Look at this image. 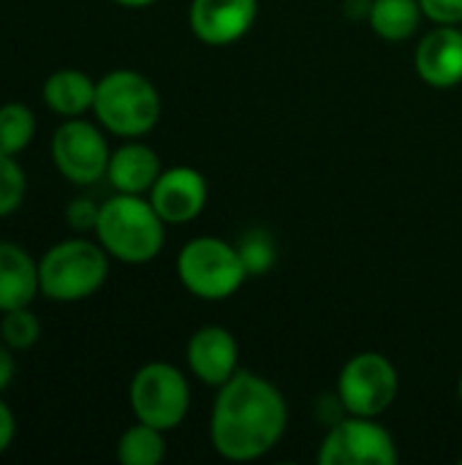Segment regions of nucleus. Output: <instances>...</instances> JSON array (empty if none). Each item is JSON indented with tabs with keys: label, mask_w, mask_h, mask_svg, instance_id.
Masks as SVG:
<instances>
[{
	"label": "nucleus",
	"mask_w": 462,
	"mask_h": 465,
	"mask_svg": "<svg viewBox=\"0 0 462 465\" xmlns=\"http://www.w3.org/2000/svg\"><path fill=\"white\" fill-rule=\"evenodd\" d=\"M131 409L139 422H147L163 433L174 430L191 409L188 379L169 362H147L131 381Z\"/></svg>",
	"instance_id": "obj_6"
},
{
	"label": "nucleus",
	"mask_w": 462,
	"mask_h": 465,
	"mask_svg": "<svg viewBox=\"0 0 462 465\" xmlns=\"http://www.w3.org/2000/svg\"><path fill=\"white\" fill-rule=\"evenodd\" d=\"M188 365L191 373L207 387L226 384L240 371V346L237 338L218 324L202 327L188 341Z\"/></svg>",
	"instance_id": "obj_13"
},
{
	"label": "nucleus",
	"mask_w": 462,
	"mask_h": 465,
	"mask_svg": "<svg viewBox=\"0 0 462 465\" xmlns=\"http://www.w3.org/2000/svg\"><path fill=\"white\" fill-rule=\"evenodd\" d=\"M14 436H16V422H14V414H11V409L0 401V455L11 447V441H14Z\"/></svg>",
	"instance_id": "obj_26"
},
{
	"label": "nucleus",
	"mask_w": 462,
	"mask_h": 465,
	"mask_svg": "<svg viewBox=\"0 0 462 465\" xmlns=\"http://www.w3.org/2000/svg\"><path fill=\"white\" fill-rule=\"evenodd\" d=\"M93 112L106 131L136 139L155 128L161 117V95L144 74L117 68L95 82Z\"/></svg>",
	"instance_id": "obj_3"
},
{
	"label": "nucleus",
	"mask_w": 462,
	"mask_h": 465,
	"mask_svg": "<svg viewBox=\"0 0 462 465\" xmlns=\"http://www.w3.org/2000/svg\"><path fill=\"white\" fill-rule=\"evenodd\" d=\"M117 5H125V8H144V5H152L155 0H114Z\"/></svg>",
	"instance_id": "obj_27"
},
{
	"label": "nucleus",
	"mask_w": 462,
	"mask_h": 465,
	"mask_svg": "<svg viewBox=\"0 0 462 465\" xmlns=\"http://www.w3.org/2000/svg\"><path fill=\"white\" fill-rule=\"evenodd\" d=\"M414 65L422 82L438 90L457 87L462 82V30L457 25H436L419 38Z\"/></svg>",
	"instance_id": "obj_12"
},
{
	"label": "nucleus",
	"mask_w": 462,
	"mask_h": 465,
	"mask_svg": "<svg viewBox=\"0 0 462 465\" xmlns=\"http://www.w3.org/2000/svg\"><path fill=\"white\" fill-rule=\"evenodd\" d=\"M0 335L14 351H25L41 338V322L35 319V313H30V308H14L3 313Z\"/></svg>",
	"instance_id": "obj_21"
},
{
	"label": "nucleus",
	"mask_w": 462,
	"mask_h": 465,
	"mask_svg": "<svg viewBox=\"0 0 462 465\" xmlns=\"http://www.w3.org/2000/svg\"><path fill=\"white\" fill-rule=\"evenodd\" d=\"M98 213H101V204H95L93 199L87 196H76L68 202L65 207V221L74 232H95V223H98Z\"/></svg>",
	"instance_id": "obj_23"
},
{
	"label": "nucleus",
	"mask_w": 462,
	"mask_h": 465,
	"mask_svg": "<svg viewBox=\"0 0 462 465\" xmlns=\"http://www.w3.org/2000/svg\"><path fill=\"white\" fill-rule=\"evenodd\" d=\"M161 158L152 147L142 142H128L117 147L106 166V180L117 193H150L155 180L161 177Z\"/></svg>",
	"instance_id": "obj_14"
},
{
	"label": "nucleus",
	"mask_w": 462,
	"mask_h": 465,
	"mask_svg": "<svg viewBox=\"0 0 462 465\" xmlns=\"http://www.w3.org/2000/svg\"><path fill=\"white\" fill-rule=\"evenodd\" d=\"M289 409L280 390L253 371H237L218 387L210 417L212 450L234 463L264 458L286 433Z\"/></svg>",
	"instance_id": "obj_1"
},
{
	"label": "nucleus",
	"mask_w": 462,
	"mask_h": 465,
	"mask_svg": "<svg viewBox=\"0 0 462 465\" xmlns=\"http://www.w3.org/2000/svg\"><path fill=\"white\" fill-rule=\"evenodd\" d=\"M44 101L60 117H79L93 109L95 82L79 68H60L44 82Z\"/></svg>",
	"instance_id": "obj_16"
},
{
	"label": "nucleus",
	"mask_w": 462,
	"mask_h": 465,
	"mask_svg": "<svg viewBox=\"0 0 462 465\" xmlns=\"http://www.w3.org/2000/svg\"><path fill=\"white\" fill-rule=\"evenodd\" d=\"M95 234L109 256L125 264H147L163 248L166 223L150 199L117 193L101 204Z\"/></svg>",
	"instance_id": "obj_2"
},
{
	"label": "nucleus",
	"mask_w": 462,
	"mask_h": 465,
	"mask_svg": "<svg viewBox=\"0 0 462 465\" xmlns=\"http://www.w3.org/2000/svg\"><path fill=\"white\" fill-rule=\"evenodd\" d=\"M150 202L163 223H191L207 204V180L193 166H172L150 188Z\"/></svg>",
	"instance_id": "obj_11"
},
{
	"label": "nucleus",
	"mask_w": 462,
	"mask_h": 465,
	"mask_svg": "<svg viewBox=\"0 0 462 465\" xmlns=\"http://www.w3.org/2000/svg\"><path fill=\"white\" fill-rule=\"evenodd\" d=\"M395 436L376 422V417H354L332 422L321 447V465H395L398 463Z\"/></svg>",
	"instance_id": "obj_8"
},
{
	"label": "nucleus",
	"mask_w": 462,
	"mask_h": 465,
	"mask_svg": "<svg viewBox=\"0 0 462 465\" xmlns=\"http://www.w3.org/2000/svg\"><path fill=\"white\" fill-rule=\"evenodd\" d=\"M35 136V114L25 104L0 106V153L19 155Z\"/></svg>",
	"instance_id": "obj_19"
},
{
	"label": "nucleus",
	"mask_w": 462,
	"mask_h": 465,
	"mask_svg": "<svg viewBox=\"0 0 462 465\" xmlns=\"http://www.w3.org/2000/svg\"><path fill=\"white\" fill-rule=\"evenodd\" d=\"M109 144L103 134L79 117H68L52 136V161L57 172L74 185H90L106 177Z\"/></svg>",
	"instance_id": "obj_9"
},
{
	"label": "nucleus",
	"mask_w": 462,
	"mask_h": 465,
	"mask_svg": "<svg viewBox=\"0 0 462 465\" xmlns=\"http://www.w3.org/2000/svg\"><path fill=\"white\" fill-rule=\"evenodd\" d=\"M163 455H166L163 430L139 420L117 441V460L123 465H158Z\"/></svg>",
	"instance_id": "obj_18"
},
{
	"label": "nucleus",
	"mask_w": 462,
	"mask_h": 465,
	"mask_svg": "<svg viewBox=\"0 0 462 465\" xmlns=\"http://www.w3.org/2000/svg\"><path fill=\"white\" fill-rule=\"evenodd\" d=\"M460 403H462V376H460Z\"/></svg>",
	"instance_id": "obj_28"
},
{
	"label": "nucleus",
	"mask_w": 462,
	"mask_h": 465,
	"mask_svg": "<svg viewBox=\"0 0 462 465\" xmlns=\"http://www.w3.org/2000/svg\"><path fill=\"white\" fill-rule=\"evenodd\" d=\"M419 0H370L368 19L376 35L384 41H406L419 30L422 22Z\"/></svg>",
	"instance_id": "obj_17"
},
{
	"label": "nucleus",
	"mask_w": 462,
	"mask_h": 465,
	"mask_svg": "<svg viewBox=\"0 0 462 465\" xmlns=\"http://www.w3.org/2000/svg\"><path fill=\"white\" fill-rule=\"evenodd\" d=\"M398 368L378 351L354 354L338 376V401L346 414L381 417L398 401Z\"/></svg>",
	"instance_id": "obj_7"
},
{
	"label": "nucleus",
	"mask_w": 462,
	"mask_h": 465,
	"mask_svg": "<svg viewBox=\"0 0 462 465\" xmlns=\"http://www.w3.org/2000/svg\"><path fill=\"white\" fill-rule=\"evenodd\" d=\"M25 172L16 163V155H5L0 153V218L11 215L19 210L22 199H25Z\"/></svg>",
	"instance_id": "obj_22"
},
{
	"label": "nucleus",
	"mask_w": 462,
	"mask_h": 465,
	"mask_svg": "<svg viewBox=\"0 0 462 465\" xmlns=\"http://www.w3.org/2000/svg\"><path fill=\"white\" fill-rule=\"evenodd\" d=\"M460 463H462V458H460Z\"/></svg>",
	"instance_id": "obj_29"
},
{
	"label": "nucleus",
	"mask_w": 462,
	"mask_h": 465,
	"mask_svg": "<svg viewBox=\"0 0 462 465\" xmlns=\"http://www.w3.org/2000/svg\"><path fill=\"white\" fill-rule=\"evenodd\" d=\"M109 275V253L90 240H63L38 262V289L54 302H79L93 297Z\"/></svg>",
	"instance_id": "obj_4"
},
{
	"label": "nucleus",
	"mask_w": 462,
	"mask_h": 465,
	"mask_svg": "<svg viewBox=\"0 0 462 465\" xmlns=\"http://www.w3.org/2000/svg\"><path fill=\"white\" fill-rule=\"evenodd\" d=\"M237 251L242 256V264L248 270V275H267L275 262H278V248L270 232L264 229H251L240 237Z\"/></svg>",
	"instance_id": "obj_20"
},
{
	"label": "nucleus",
	"mask_w": 462,
	"mask_h": 465,
	"mask_svg": "<svg viewBox=\"0 0 462 465\" xmlns=\"http://www.w3.org/2000/svg\"><path fill=\"white\" fill-rule=\"evenodd\" d=\"M11 351H14V349L3 341V343H0V392L11 387L14 373H16V362H14V354H11Z\"/></svg>",
	"instance_id": "obj_25"
},
{
	"label": "nucleus",
	"mask_w": 462,
	"mask_h": 465,
	"mask_svg": "<svg viewBox=\"0 0 462 465\" xmlns=\"http://www.w3.org/2000/svg\"><path fill=\"white\" fill-rule=\"evenodd\" d=\"M38 264L16 245L0 240V313L27 308L38 294Z\"/></svg>",
	"instance_id": "obj_15"
},
{
	"label": "nucleus",
	"mask_w": 462,
	"mask_h": 465,
	"mask_svg": "<svg viewBox=\"0 0 462 465\" xmlns=\"http://www.w3.org/2000/svg\"><path fill=\"white\" fill-rule=\"evenodd\" d=\"M259 0H191L188 22L199 41L226 46L240 41L256 22Z\"/></svg>",
	"instance_id": "obj_10"
},
{
	"label": "nucleus",
	"mask_w": 462,
	"mask_h": 465,
	"mask_svg": "<svg viewBox=\"0 0 462 465\" xmlns=\"http://www.w3.org/2000/svg\"><path fill=\"white\" fill-rule=\"evenodd\" d=\"M177 278L193 297L218 302L240 292L248 270L237 245L218 237H196L177 256Z\"/></svg>",
	"instance_id": "obj_5"
},
{
	"label": "nucleus",
	"mask_w": 462,
	"mask_h": 465,
	"mask_svg": "<svg viewBox=\"0 0 462 465\" xmlns=\"http://www.w3.org/2000/svg\"><path fill=\"white\" fill-rule=\"evenodd\" d=\"M419 5L436 25H462V0H419Z\"/></svg>",
	"instance_id": "obj_24"
}]
</instances>
